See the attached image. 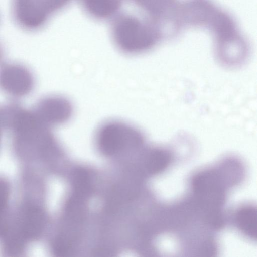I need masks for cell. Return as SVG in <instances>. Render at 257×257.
<instances>
[{
    "label": "cell",
    "instance_id": "cell-1",
    "mask_svg": "<svg viewBox=\"0 0 257 257\" xmlns=\"http://www.w3.org/2000/svg\"><path fill=\"white\" fill-rule=\"evenodd\" d=\"M111 20V39L121 53L139 55L156 44L157 36L152 27L133 12L120 10Z\"/></svg>",
    "mask_w": 257,
    "mask_h": 257
},
{
    "label": "cell",
    "instance_id": "cell-2",
    "mask_svg": "<svg viewBox=\"0 0 257 257\" xmlns=\"http://www.w3.org/2000/svg\"><path fill=\"white\" fill-rule=\"evenodd\" d=\"M94 140L101 154L112 157L140 148L145 138L143 132L134 125L119 119H109L97 128Z\"/></svg>",
    "mask_w": 257,
    "mask_h": 257
},
{
    "label": "cell",
    "instance_id": "cell-3",
    "mask_svg": "<svg viewBox=\"0 0 257 257\" xmlns=\"http://www.w3.org/2000/svg\"><path fill=\"white\" fill-rule=\"evenodd\" d=\"M72 0H12L13 18L21 28L36 31Z\"/></svg>",
    "mask_w": 257,
    "mask_h": 257
},
{
    "label": "cell",
    "instance_id": "cell-4",
    "mask_svg": "<svg viewBox=\"0 0 257 257\" xmlns=\"http://www.w3.org/2000/svg\"><path fill=\"white\" fill-rule=\"evenodd\" d=\"M192 185L205 211H219L224 201V189L216 172L209 170L197 174L193 177Z\"/></svg>",
    "mask_w": 257,
    "mask_h": 257
},
{
    "label": "cell",
    "instance_id": "cell-5",
    "mask_svg": "<svg viewBox=\"0 0 257 257\" xmlns=\"http://www.w3.org/2000/svg\"><path fill=\"white\" fill-rule=\"evenodd\" d=\"M34 113L44 124L53 127L69 122L73 115L74 107L66 97L53 95L42 100Z\"/></svg>",
    "mask_w": 257,
    "mask_h": 257
},
{
    "label": "cell",
    "instance_id": "cell-6",
    "mask_svg": "<svg viewBox=\"0 0 257 257\" xmlns=\"http://www.w3.org/2000/svg\"><path fill=\"white\" fill-rule=\"evenodd\" d=\"M0 86L11 94L22 96L31 91L33 78L25 68L10 65L4 67L0 71Z\"/></svg>",
    "mask_w": 257,
    "mask_h": 257
},
{
    "label": "cell",
    "instance_id": "cell-7",
    "mask_svg": "<svg viewBox=\"0 0 257 257\" xmlns=\"http://www.w3.org/2000/svg\"><path fill=\"white\" fill-rule=\"evenodd\" d=\"M124 0H79L83 10L97 20H111L121 9Z\"/></svg>",
    "mask_w": 257,
    "mask_h": 257
},
{
    "label": "cell",
    "instance_id": "cell-8",
    "mask_svg": "<svg viewBox=\"0 0 257 257\" xmlns=\"http://www.w3.org/2000/svg\"><path fill=\"white\" fill-rule=\"evenodd\" d=\"M256 208L252 206H245L239 209L235 215L238 228L251 238L256 239Z\"/></svg>",
    "mask_w": 257,
    "mask_h": 257
},
{
    "label": "cell",
    "instance_id": "cell-9",
    "mask_svg": "<svg viewBox=\"0 0 257 257\" xmlns=\"http://www.w3.org/2000/svg\"><path fill=\"white\" fill-rule=\"evenodd\" d=\"M170 153L166 149L154 148L150 150L146 157V169L152 174H156L166 169L171 160Z\"/></svg>",
    "mask_w": 257,
    "mask_h": 257
}]
</instances>
